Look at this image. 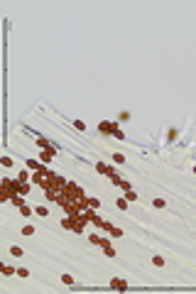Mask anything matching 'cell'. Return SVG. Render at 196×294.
Listing matches in <instances>:
<instances>
[{"instance_id":"10","label":"cell","mask_w":196,"mask_h":294,"mask_svg":"<svg viewBox=\"0 0 196 294\" xmlns=\"http://www.w3.org/2000/svg\"><path fill=\"white\" fill-rule=\"evenodd\" d=\"M128 203H130L128 199H118V201H115V206L120 208V211H125V208H128Z\"/></svg>"},{"instance_id":"5","label":"cell","mask_w":196,"mask_h":294,"mask_svg":"<svg viewBox=\"0 0 196 294\" xmlns=\"http://www.w3.org/2000/svg\"><path fill=\"white\" fill-rule=\"evenodd\" d=\"M98 130H101L103 135H113V130H115V125H113V123H108V120H103L101 125H98Z\"/></svg>"},{"instance_id":"7","label":"cell","mask_w":196,"mask_h":294,"mask_svg":"<svg viewBox=\"0 0 196 294\" xmlns=\"http://www.w3.org/2000/svg\"><path fill=\"white\" fill-rule=\"evenodd\" d=\"M54 154H57V149H54V147H47L44 152H42V162H49Z\"/></svg>"},{"instance_id":"21","label":"cell","mask_w":196,"mask_h":294,"mask_svg":"<svg viewBox=\"0 0 196 294\" xmlns=\"http://www.w3.org/2000/svg\"><path fill=\"white\" fill-rule=\"evenodd\" d=\"M22 233H25V235H32V233H34V225H25Z\"/></svg>"},{"instance_id":"9","label":"cell","mask_w":196,"mask_h":294,"mask_svg":"<svg viewBox=\"0 0 196 294\" xmlns=\"http://www.w3.org/2000/svg\"><path fill=\"white\" fill-rule=\"evenodd\" d=\"M12 203H15V206L20 208V206H25V201H22V196H20V194H15V196H12V199H10Z\"/></svg>"},{"instance_id":"29","label":"cell","mask_w":196,"mask_h":294,"mask_svg":"<svg viewBox=\"0 0 196 294\" xmlns=\"http://www.w3.org/2000/svg\"><path fill=\"white\" fill-rule=\"evenodd\" d=\"M194 172H196V167H194Z\"/></svg>"},{"instance_id":"11","label":"cell","mask_w":196,"mask_h":294,"mask_svg":"<svg viewBox=\"0 0 196 294\" xmlns=\"http://www.w3.org/2000/svg\"><path fill=\"white\" fill-rule=\"evenodd\" d=\"M86 203H88V208H98V206H101V201H98V199H86Z\"/></svg>"},{"instance_id":"4","label":"cell","mask_w":196,"mask_h":294,"mask_svg":"<svg viewBox=\"0 0 196 294\" xmlns=\"http://www.w3.org/2000/svg\"><path fill=\"white\" fill-rule=\"evenodd\" d=\"M96 169H98V174H115V169L113 167H110V164H106V162H98V164H96Z\"/></svg>"},{"instance_id":"20","label":"cell","mask_w":196,"mask_h":294,"mask_svg":"<svg viewBox=\"0 0 196 294\" xmlns=\"http://www.w3.org/2000/svg\"><path fill=\"white\" fill-rule=\"evenodd\" d=\"M118 186H120L123 191H130V189H132V186H130V184H128V181H123V179H120V181H118Z\"/></svg>"},{"instance_id":"26","label":"cell","mask_w":196,"mask_h":294,"mask_svg":"<svg viewBox=\"0 0 196 294\" xmlns=\"http://www.w3.org/2000/svg\"><path fill=\"white\" fill-rule=\"evenodd\" d=\"M88 240H91V243H93V245H101V238H98V235H91V238H88Z\"/></svg>"},{"instance_id":"13","label":"cell","mask_w":196,"mask_h":294,"mask_svg":"<svg viewBox=\"0 0 196 294\" xmlns=\"http://www.w3.org/2000/svg\"><path fill=\"white\" fill-rule=\"evenodd\" d=\"M10 252H12V255H15V257H22V248H17V245H12V248H10Z\"/></svg>"},{"instance_id":"25","label":"cell","mask_w":196,"mask_h":294,"mask_svg":"<svg viewBox=\"0 0 196 294\" xmlns=\"http://www.w3.org/2000/svg\"><path fill=\"white\" fill-rule=\"evenodd\" d=\"M3 167H12V159H10V157H3Z\"/></svg>"},{"instance_id":"2","label":"cell","mask_w":196,"mask_h":294,"mask_svg":"<svg viewBox=\"0 0 196 294\" xmlns=\"http://www.w3.org/2000/svg\"><path fill=\"white\" fill-rule=\"evenodd\" d=\"M64 186H66V181L64 179H61V176L59 174H49V189H54V191H59V194H61V191H64ZM47 191V189H44Z\"/></svg>"},{"instance_id":"24","label":"cell","mask_w":196,"mask_h":294,"mask_svg":"<svg viewBox=\"0 0 196 294\" xmlns=\"http://www.w3.org/2000/svg\"><path fill=\"white\" fill-rule=\"evenodd\" d=\"M113 159L118 162V164H123V162H125V157H123V154H118V152H115V157H113Z\"/></svg>"},{"instance_id":"28","label":"cell","mask_w":196,"mask_h":294,"mask_svg":"<svg viewBox=\"0 0 196 294\" xmlns=\"http://www.w3.org/2000/svg\"><path fill=\"white\" fill-rule=\"evenodd\" d=\"M17 275H20V277H27V275H30V272H27L25 267H17Z\"/></svg>"},{"instance_id":"16","label":"cell","mask_w":196,"mask_h":294,"mask_svg":"<svg viewBox=\"0 0 196 294\" xmlns=\"http://www.w3.org/2000/svg\"><path fill=\"white\" fill-rule=\"evenodd\" d=\"M152 206H155V208H164L167 203H164V199H155V201H152Z\"/></svg>"},{"instance_id":"3","label":"cell","mask_w":196,"mask_h":294,"mask_svg":"<svg viewBox=\"0 0 196 294\" xmlns=\"http://www.w3.org/2000/svg\"><path fill=\"white\" fill-rule=\"evenodd\" d=\"M110 287H113L115 292H125V289H128V282H125V279H118V277H113V279H110Z\"/></svg>"},{"instance_id":"15","label":"cell","mask_w":196,"mask_h":294,"mask_svg":"<svg viewBox=\"0 0 196 294\" xmlns=\"http://www.w3.org/2000/svg\"><path fill=\"white\" fill-rule=\"evenodd\" d=\"M108 233H110V235H113V238H120V235H123V230H120V228H115V225H113V228H110V230H108Z\"/></svg>"},{"instance_id":"19","label":"cell","mask_w":196,"mask_h":294,"mask_svg":"<svg viewBox=\"0 0 196 294\" xmlns=\"http://www.w3.org/2000/svg\"><path fill=\"white\" fill-rule=\"evenodd\" d=\"M34 213H37V216H47V213H49V211H47L44 206H37V208H34Z\"/></svg>"},{"instance_id":"27","label":"cell","mask_w":196,"mask_h":294,"mask_svg":"<svg viewBox=\"0 0 196 294\" xmlns=\"http://www.w3.org/2000/svg\"><path fill=\"white\" fill-rule=\"evenodd\" d=\"M12 272H15L12 267H8V265H3V275H12Z\"/></svg>"},{"instance_id":"12","label":"cell","mask_w":196,"mask_h":294,"mask_svg":"<svg viewBox=\"0 0 196 294\" xmlns=\"http://www.w3.org/2000/svg\"><path fill=\"white\" fill-rule=\"evenodd\" d=\"M125 199H128V201H137V191H125Z\"/></svg>"},{"instance_id":"23","label":"cell","mask_w":196,"mask_h":294,"mask_svg":"<svg viewBox=\"0 0 196 294\" xmlns=\"http://www.w3.org/2000/svg\"><path fill=\"white\" fill-rule=\"evenodd\" d=\"M20 213H22V216H30V213H32V208H27V206H20Z\"/></svg>"},{"instance_id":"22","label":"cell","mask_w":196,"mask_h":294,"mask_svg":"<svg viewBox=\"0 0 196 294\" xmlns=\"http://www.w3.org/2000/svg\"><path fill=\"white\" fill-rule=\"evenodd\" d=\"M74 128L79 130V132H81V130H86V125H83V120H76V123H74Z\"/></svg>"},{"instance_id":"18","label":"cell","mask_w":196,"mask_h":294,"mask_svg":"<svg viewBox=\"0 0 196 294\" xmlns=\"http://www.w3.org/2000/svg\"><path fill=\"white\" fill-rule=\"evenodd\" d=\"M113 135H115V137H118V140H123V137H125V132H123V130H120V128H118V125H115V130H113Z\"/></svg>"},{"instance_id":"8","label":"cell","mask_w":196,"mask_h":294,"mask_svg":"<svg viewBox=\"0 0 196 294\" xmlns=\"http://www.w3.org/2000/svg\"><path fill=\"white\" fill-rule=\"evenodd\" d=\"M27 167H30V169H34V172H39V169H42V164H39L37 159H27Z\"/></svg>"},{"instance_id":"6","label":"cell","mask_w":196,"mask_h":294,"mask_svg":"<svg viewBox=\"0 0 196 294\" xmlns=\"http://www.w3.org/2000/svg\"><path fill=\"white\" fill-rule=\"evenodd\" d=\"M101 248H103V252H106L108 257H115V248L110 245V240H101Z\"/></svg>"},{"instance_id":"14","label":"cell","mask_w":196,"mask_h":294,"mask_svg":"<svg viewBox=\"0 0 196 294\" xmlns=\"http://www.w3.org/2000/svg\"><path fill=\"white\" fill-rule=\"evenodd\" d=\"M61 282L69 284V287H74V277H71V275H61Z\"/></svg>"},{"instance_id":"1","label":"cell","mask_w":196,"mask_h":294,"mask_svg":"<svg viewBox=\"0 0 196 294\" xmlns=\"http://www.w3.org/2000/svg\"><path fill=\"white\" fill-rule=\"evenodd\" d=\"M49 174H52V172H47V169L42 167L39 172H37V174L32 176V181H34V184H39L42 189H49Z\"/></svg>"},{"instance_id":"17","label":"cell","mask_w":196,"mask_h":294,"mask_svg":"<svg viewBox=\"0 0 196 294\" xmlns=\"http://www.w3.org/2000/svg\"><path fill=\"white\" fill-rule=\"evenodd\" d=\"M152 265H157V267H162V265H164V260L159 257V255H155V257H152Z\"/></svg>"}]
</instances>
